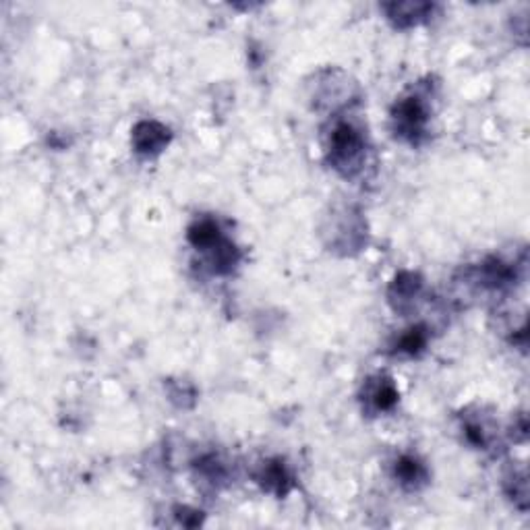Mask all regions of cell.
<instances>
[{
  "instance_id": "cell-4",
  "label": "cell",
  "mask_w": 530,
  "mask_h": 530,
  "mask_svg": "<svg viewBox=\"0 0 530 530\" xmlns=\"http://www.w3.org/2000/svg\"><path fill=\"white\" fill-rule=\"evenodd\" d=\"M189 241H191L195 249L210 251V249H214L217 242L224 241V239L220 234V228H217L216 222H212V220H199V222H195L193 226L189 228Z\"/></svg>"
},
{
  "instance_id": "cell-6",
  "label": "cell",
  "mask_w": 530,
  "mask_h": 530,
  "mask_svg": "<svg viewBox=\"0 0 530 530\" xmlns=\"http://www.w3.org/2000/svg\"><path fill=\"white\" fill-rule=\"evenodd\" d=\"M387 11H389L391 19H396L400 25H406L414 23L416 17H423L425 11H429V4H412V2H409V4H389Z\"/></svg>"
},
{
  "instance_id": "cell-9",
  "label": "cell",
  "mask_w": 530,
  "mask_h": 530,
  "mask_svg": "<svg viewBox=\"0 0 530 530\" xmlns=\"http://www.w3.org/2000/svg\"><path fill=\"white\" fill-rule=\"evenodd\" d=\"M423 346H425V334H423V330H410L409 334L402 336V340H400L398 350H400V352L414 355V352H418Z\"/></svg>"
},
{
  "instance_id": "cell-8",
  "label": "cell",
  "mask_w": 530,
  "mask_h": 530,
  "mask_svg": "<svg viewBox=\"0 0 530 530\" xmlns=\"http://www.w3.org/2000/svg\"><path fill=\"white\" fill-rule=\"evenodd\" d=\"M396 475L402 479V482L416 485V482L425 479V468H423V464H418L416 460L402 458L400 460V464L396 466Z\"/></svg>"
},
{
  "instance_id": "cell-7",
  "label": "cell",
  "mask_w": 530,
  "mask_h": 530,
  "mask_svg": "<svg viewBox=\"0 0 530 530\" xmlns=\"http://www.w3.org/2000/svg\"><path fill=\"white\" fill-rule=\"evenodd\" d=\"M369 400L375 404V409L387 410L398 402V391L389 382H382L369 391Z\"/></svg>"
},
{
  "instance_id": "cell-2",
  "label": "cell",
  "mask_w": 530,
  "mask_h": 530,
  "mask_svg": "<svg viewBox=\"0 0 530 530\" xmlns=\"http://www.w3.org/2000/svg\"><path fill=\"white\" fill-rule=\"evenodd\" d=\"M394 121H396V129L400 131V135H404L414 144L425 133V124H427V108L423 99L416 96L404 97L396 106Z\"/></svg>"
},
{
  "instance_id": "cell-5",
  "label": "cell",
  "mask_w": 530,
  "mask_h": 530,
  "mask_svg": "<svg viewBox=\"0 0 530 530\" xmlns=\"http://www.w3.org/2000/svg\"><path fill=\"white\" fill-rule=\"evenodd\" d=\"M261 481L267 489L276 491V493H284L286 491V485L290 482L288 472L286 468L280 464V462H271L269 466H265L264 475H261Z\"/></svg>"
},
{
  "instance_id": "cell-1",
  "label": "cell",
  "mask_w": 530,
  "mask_h": 530,
  "mask_svg": "<svg viewBox=\"0 0 530 530\" xmlns=\"http://www.w3.org/2000/svg\"><path fill=\"white\" fill-rule=\"evenodd\" d=\"M332 160L336 168H344L346 172H355L359 168V162L364 151V139L362 135L348 122L337 124L332 133Z\"/></svg>"
},
{
  "instance_id": "cell-3",
  "label": "cell",
  "mask_w": 530,
  "mask_h": 530,
  "mask_svg": "<svg viewBox=\"0 0 530 530\" xmlns=\"http://www.w3.org/2000/svg\"><path fill=\"white\" fill-rule=\"evenodd\" d=\"M168 129L158 122H141L135 126L133 141L141 153H160L168 144Z\"/></svg>"
}]
</instances>
